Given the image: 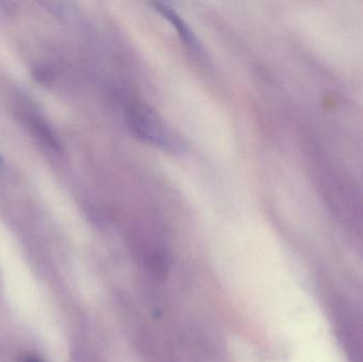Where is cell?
<instances>
[{
	"label": "cell",
	"instance_id": "3",
	"mask_svg": "<svg viewBox=\"0 0 363 362\" xmlns=\"http://www.w3.org/2000/svg\"><path fill=\"white\" fill-rule=\"evenodd\" d=\"M21 362H44L38 355L27 354L21 358Z\"/></svg>",
	"mask_w": 363,
	"mask_h": 362
},
{
	"label": "cell",
	"instance_id": "1",
	"mask_svg": "<svg viewBox=\"0 0 363 362\" xmlns=\"http://www.w3.org/2000/svg\"><path fill=\"white\" fill-rule=\"evenodd\" d=\"M125 121L131 133L142 142L168 152L183 151V144L178 136L147 104L143 102L130 104L125 113Z\"/></svg>",
	"mask_w": 363,
	"mask_h": 362
},
{
	"label": "cell",
	"instance_id": "4",
	"mask_svg": "<svg viewBox=\"0 0 363 362\" xmlns=\"http://www.w3.org/2000/svg\"><path fill=\"white\" fill-rule=\"evenodd\" d=\"M4 168V159H2L1 155H0V171H2V169Z\"/></svg>",
	"mask_w": 363,
	"mask_h": 362
},
{
	"label": "cell",
	"instance_id": "2",
	"mask_svg": "<svg viewBox=\"0 0 363 362\" xmlns=\"http://www.w3.org/2000/svg\"><path fill=\"white\" fill-rule=\"evenodd\" d=\"M155 8L157 9V12L161 13L176 28L181 40L190 50L196 53H200L202 51V47H201L196 34L192 32L191 28L186 23V21L182 18L176 11L172 10L167 4H160V2H155Z\"/></svg>",
	"mask_w": 363,
	"mask_h": 362
}]
</instances>
